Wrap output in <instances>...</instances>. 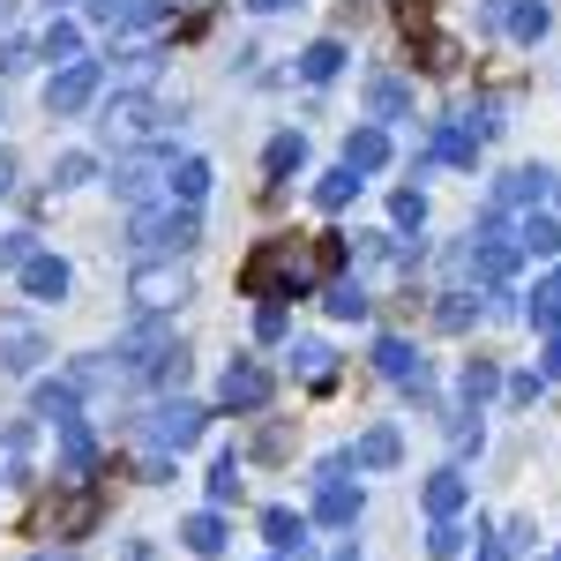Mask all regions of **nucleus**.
I'll use <instances>...</instances> for the list:
<instances>
[{
    "mask_svg": "<svg viewBox=\"0 0 561 561\" xmlns=\"http://www.w3.org/2000/svg\"><path fill=\"white\" fill-rule=\"evenodd\" d=\"M314 277H322V262H314V240H300V232L262 240L255 255L240 262V293H248V300H262V307L307 300V293H314Z\"/></svg>",
    "mask_w": 561,
    "mask_h": 561,
    "instance_id": "f257e3e1",
    "label": "nucleus"
},
{
    "mask_svg": "<svg viewBox=\"0 0 561 561\" xmlns=\"http://www.w3.org/2000/svg\"><path fill=\"white\" fill-rule=\"evenodd\" d=\"M121 367L142 375V382H187V352H180V337L158 314H142L128 337H121Z\"/></svg>",
    "mask_w": 561,
    "mask_h": 561,
    "instance_id": "f03ea898",
    "label": "nucleus"
},
{
    "mask_svg": "<svg viewBox=\"0 0 561 561\" xmlns=\"http://www.w3.org/2000/svg\"><path fill=\"white\" fill-rule=\"evenodd\" d=\"M173 165H180L173 150H142V158H128L121 180H113V187H121V203H128V210H150V203L173 187Z\"/></svg>",
    "mask_w": 561,
    "mask_h": 561,
    "instance_id": "7ed1b4c3",
    "label": "nucleus"
},
{
    "mask_svg": "<svg viewBox=\"0 0 561 561\" xmlns=\"http://www.w3.org/2000/svg\"><path fill=\"white\" fill-rule=\"evenodd\" d=\"M195 203H165V210H135V248H195Z\"/></svg>",
    "mask_w": 561,
    "mask_h": 561,
    "instance_id": "20e7f679",
    "label": "nucleus"
},
{
    "mask_svg": "<svg viewBox=\"0 0 561 561\" xmlns=\"http://www.w3.org/2000/svg\"><path fill=\"white\" fill-rule=\"evenodd\" d=\"M128 300L142 307V314H165V307L187 300V270H180V262H142L128 277Z\"/></svg>",
    "mask_w": 561,
    "mask_h": 561,
    "instance_id": "39448f33",
    "label": "nucleus"
},
{
    "mask_svg": "<svg viewBox=\"0 0 561 561\" xmlns=\"http://www.w3.org/2000/svg\"><path fill=\"white\" fill-rule=\"evenodd\" d=\"M105 517V494H98V486H68V494H53V502H45V531H60V539H83L90 524Z\"/></svg>",
    "mask_w": 561,
    "mask_h": 561,
    "instance_id": "423d86ee",
    "label": "nucleus"
},
{
    "mask_svg": "<svg viewBox=\"0 0 561 561\" xmlns=\"http://www.w3.org/2000/svg\"><path fill=\"white\" fill-rule=\"evenodd\" d=\"M105 135H113V142H150V135H158V98H150V90H121V98L105 105Z\"/></svg>",
    "mask_w": 561,
    "mask_h": 561,
    "instance_id": "0eeeda50",
    "label": "nucleus"
},
{
    "mask_svg": "<svg viewBox=\"0 0 561 561\" xmlns=\"http://www.w3.org/2000/svg\"><path fill=\"white\" fill-rule=\"evenodd\" d=\"M90 98H98V60H68V68L45 83V113H60V121H68V113H83Z\"/></svg>",
    "mask_w": 561,
    "mask_h": 561,
    "instance_id": "6e6552de",
    "label": "nucleus"
},
{
    "mask_svg": "<svg viewBox=\"0 0 561 561\" xmlns=\"http://www.w3.org/2000/svg\"><path fill=\"white\" fill-rule=\"evenodd\" d=\"M142 434H150V442L173 457V449H187V442L203 434V404H187V397H180V404H158V412L142 420Z\"/></svg>",
    "mask_w": 561,
    "mask_h": 561,
    "instance_id": "1a4fd4ad",
    "label": "nucleus"
},
{
    "mask_svg": "<svg viewBox=\"0 0 561 561\" xmlns=\"http://www.w3.org/2000/svg\"><path fill=\"white\" fill-rule=\"evenodd\" d=\"M472 270L486 277V285H502V277L517 270V240L502 232V210H494L486 225H479V240H472Z\"/></svg>",
    "mask_w": 561,
    "mask_h": 561,
    "instance_id": "9d476101",
    "label": "nucleus"
},
{
    "mask_svg": "<svg viewBox=\"0 0 561 561\" xmlns=\"http://www.w3.org/2000/svg\"><path fill=\"white\" fill-rule=\"evenodd\" d=\"M217 397H225V412H262V404H270V367H255V359H232Z\"/></svg>",
    "mask_w": 561,
    "mask_h": 561,
    "instance_id": "9b49d317",
    "label": "nucleus"
},
{
    "mask_svg": "<svg viewBox=\"0 0 561 561\" xmlns=\"http://www.w3.org/2000/svg\"><path fill=\"white\" fill-rule=\"evenodd\" d=\"M38 359H45V337L23 314H0V367H8V375H31Z\"/></svg>",
    "mask_w": 561,
    "mask_h": 561,
    "instance_id": "f8f14e48",
    "label": "nucleus"
},
{
    "mask_svg": "<svg viewBox=\"0 0 561 561\" xmlns=\"http://www.w3.org/2000/svg\"><path fill=\"white\" fill-rule=\"evenodd\" d=\"M90 15L113 31V38H142L158 23V0H90Z\"/></svg>",
    "mask_w": 561,
    "mask_h": 561,
    "instance_id": "ddd939ff",
    "label": "nucleus"
},
{
    "mask_svg": "<svg viewBox=\"0 0 561 561\" xmlns=\"http://www.w3.org/2000/svg\"><path fill=\"white\" fill-rule=\"evenodd\" d=\"M375 375H389V382H404V389H427V359L404 345V337H382L375 345Z\"/></svg>",
    "mask_w": 561,
    "mask_h": 561,
    "instance_id": "4468645a",
    "label": "nucleus"
},
{
    "mask_svg": "<svg viewBox=\"0 0 561 561\" xmlns=\"http://www.w3.org/2000/svg\"><path fill=\"white\" fill-rule=\"evenodd\" d=\"M314 524H337V531L359 524V486H352V479H322V486H314Z\"/></svg>",
    "mask_w": 561,
    "mask_h": 561,
    "instance_id": "2eb2a0df",
    "label": "nucleus"
},
{
    "mask_svg": "<svg viewBox=\"0 0 561 561\" xmlns=\"http://www.w3.org/2000/svg\"><path fill=\"white\" fill-rule=\"evenodd\" d=\"M23 293H31V300H68V262L60 255H31L23 262Z\"/></svg>",
    "mask_w": 561,
    "mask_h": 561,
    "instance_id": "dca6fc26",
    "label": "nucleus"
},
{
    "mask_svg": "<svg viewBox=\"0 0 561 561\" xmlns=\"http://www.w3.org/2000/svg\"><path fill=\"white\" fill-rule=\"evenodd\" d=\"M547 195V173L539 165H517V173H502V187H494V210H531Z\"/></svg>",
    "mask_w": 561,
    "mask_h": 561,
    "instance_id": "f3484780",
    "label": "nucleus"
},
{
    "mask_svg": "<svg viewBox=\"0 0 561 561\" xmlns=\"http://www.w3.org/2000/svg\"><path fill=\"white\" fill-rule=\"evenodd\" d=\"M345 165L352 173H382L389 165V135L382 128H352L345 135Z\"/></svg>",
    "mask_w": 561,
    "mask_h": 561,
    "instance_id": "a211bd4d",
    "label": "nucleus"
},
{
    "mask_svg": "<svg viewBox=\"0 0 561 561\" xmlns=\"http://www.w3.org/2000/svg\"><path fill=\"white\" fill-rule=\"evenodd\" d=\"M434 158L442 165H479V128L472 121H449V128L434 135Z\"/></svg>",
    "mask_w": 561,
    "mask_h": 561,
    "instance_id": "6ab92c4d",
    "label": "nucleus"
},
{
    "mask_svg": "<svg viewBox=\"0 0 561 561\" xmlns=\"http://www.w3.org/2000/svg\"><path fill=\"white\" fill-rule=\"evenodd\" d=\"M517 255H531V262L561 255V225H554V217H539V210H531V217L517 225Z\"/></svg>",
    "mask_w": 561,
    "mask_h": 561,
    "instance_id": "aec40b11",
    "label": "nucleus"
},
{
    "mask_svg": "<svg viewBox=\"0 0 561 561\" xmlns=\"http://www.w3.org/2000/svg\"><path fill=\"white\" fill-rule=\"evenodd\" d=\"M38 60H60V68H68V60H83V31H76L68 15H53V31L38 38Z\"/></svg>",
    "mask_w": 561,
    "mask_h": 561,
    "instance_id": "412c9836",
    "label": "nucleus"
},
{
    "mask_svg": "<svg viewBox=\"0 0 561 561\" xmlns=\"http://www.w3.org/2000/svg\"><path fill=\"white\" fill-rule=\"evenodd\" d=\"M397 457H404V442H397V427H367V434H359V465H367V472H389Z\"/></svg>",
    "mask_w": 561,
    "mask_h": 561,
    "instance_id": "4be33fe9",
    "label": "nucleus"
},
{
    "mask_svg": "<svg viewBox=\"0 0 561 561\" xmlns=\"http://www.w3.org/2000/svg\"><path fill=\"white\" fill-rule=\"evenodd\" d=\"M547 23H554V8H547V0H510V31H517L524 45L547 38Z\"/></svg>",
    "mask_w": 561,
    "mask_h": 561,
    "instance_id": "5701e85b",
    "label": "nucleus"
},
{
    "mask_svg": "<svg viewBox=\"0 0 561 561\" xmlns=\"http://www.w3.org/2000/svg\"><path fill=\"white\" fill-rule=\"evenodd\" d=\"M465 510V472H434L427 479V517H457Z\"/></svg>",
    "mask_w": 561,
    "mask_h": 561,
    "instance_id": "b1692460",
    "label": "nucleus"
},
{
    "mask_svg": "<svg viewBox=\"0 0 561 561\" xmlns=\"http://www.w3.org/2000/svg\"><path fill=\"white\" fill-rule=\"evenodd\" d=\"M293 375H307V382H330V375H337V352L314 345V337H300V345H293Z\"/></svg>",
    "mask_w": 561,
    "mask_h": 561,
    "instance_id": "393cba45",
    "label": "nucleus"
},
{
    "mask_svg": "<svg viewBox=\"0 0 561 561\" xmlns=\"http://www.w3.org/2000/svg\"><path fill=\"white\" fill-rule=\"evenodd\" d=\"M180 539H187V554H217V547H225V517H217V510H203V517L180 524Z\"/></svg>",
    "mask_w": 561,
    "mask_h": 561,
    "instance_id": "a878e982",
    "label": "nucleus"
},
{
    "mask_svg": "<svg viewBox=\"0 0 561 561\" xmlns=\"http://www.w3.org/2000/svg\"><path fill=\"white\" fill-rule=\"evenodd\" d=\"M322 307H330L337 322H359V314H367V293H359V277H330V293H322Z\"/></svg>",
    "mask_w": 561,
    "mask_h": 561,
    "instance_id": "bb28decb",
    "label": "nucleus"
},
{
    "mask_svg": "<svg viewBox=\"0 0 561 561\" xmlns=\"http://www.w3.org/2000/svg\"><path fill=\"white\" fill-rule=\"evenodd\" d=\"M337 68H345V45H337V38H322V45H307V53H300V76H307V83H330Z\"/></svg>",
    "mask_w": 561,
    "mask_h": 561,
    "instance_id": "cd10ccee",
    "label": "nucleus"
},
{
    "mask_svg": "<svg viewBox=\"0 0 561 561\" xmlns=\"http://www.w3.org/2000/svg\"><path fill=\"white\" fill-rule=\"evenodd\" d=\"M262 165H270V180H293V173H300V165H307V135H277Z\"/></svg>",
    "mask_w": 561,
    "mask_h": 561,
    "instance_id": "c85d7f7f",
    "label": "nucleus"
},
{
    "mask_svg": "<svg viewBox=\"0 0 561 561\" xmlns=\"http://www.w3.org/2000/svg\"><path fill=\"white\" fill-rule=\"evenodd\" d=\"M210 195V165L203 158H180L173 165V203H203Z\"/></svg>",
    "mask_w": 561,
    "mask_h": 561,
    "instance_id": "c756f323",
    "label": "nucleus"
},
{
    "mask_svg": "<svg viewBox=\"0 0 561 561\" xmlns=\"http://www.w3.org/2000/svg\"><path fill=\"white\" fill-rule=\"evenodd\" d=\"M352 195H359V173H352V165H337V173L314 180V203H322V210H345Z\"/></svg>",
    "mask_w": 561,
    "mask_h": 561,
    "instance_id": "7c9ffc66",
    "label": "nucleus"
},
{
    "mask_svg": "<svg viewBox=\"0 0 561 561\" xmlns=\"http://www.w3.org/2000/svg\"><path fill=\"white\" fill-rule=\"evenodd\" d=\"M38 420H83L76 382H38Z\"/></svg>",
    "mask_w": 561,
    "mask_h": 561,
    "instance_id": "2f4dec72",
    "label": "nucleus"
},
{
    "mask_svg": "<svg viewBox=\"0 0 561 561\" xmlns=\"http://www.w3.org/2000/svg\"><path fill=\"white\" fill-rule=\"evenodd\" d=\"M524 314H531V330H561V277H547V285L531 293V307H524Z\"/></svg>",
    "mask_w": 561,
    "mask_h": 561,
    "instance_id": "473e14b6",
    "label": "nucleus"
},
{
    "mask_svg": "<svg viewBox=\"0 0 561 561\" xmlns=\"http://www.w3.org/2000/svg\"><path fill=\"white\" fill-rule=\"evenodd\" d=\"M389 217H397V232H420V225H427V195H420V187H397V195H389Z\"/></svg>",
    "mask_w": 561,
    "mask_h": 561,
    "instance_id": "72a5a7b5",
    "label": "nucleus"
},
{
    "mask_svg": "<svg viewBox=\"0 0 561 561\" xmlns=\"http://www.w3.org/2000/svg\"><path fill=\"white\" fill-rule=\"evenodd\" d=\"M60 457H68V472H90V427L83 420H60Z\"/></svg>",
    "mask_w": 561,
    "mask_h": 561,
    "instance_id": "f704fd0d",
    "label": "nucleus"
},
{
    "mask_svg": "<svg viewBox=\"0 0 561 561\" xmlns=\"http://www.w3.org/2000/svg\"><path fill=\"white\" fill-rule=\"evenodd\" d=\"M90 173H98V158H90V150H60V158H53V180H60V187H83Z\"/></svg>",
    "mask_w": 561,
    "mask_h": 561,
    "instance_id": "c9c22d12",
    "label": "nucleus"
},
{
    "mask_svg": "<svg viewBox=\"0 0 561 561\" xmlns=\"http://www.w3.org/2000/svg\"><path fill=\"white\" fill-rule=\"evenodd\" d=\"M397 23H404V38L420 45L434 31V0H397Z\"/></svg>",
    "mask_w": 561,
    "mask_h": 561,
    "instance_id": "e433bc0d",
    "label": "nucleus"
},
{
    "mask_svg": "<svg viewBox=\"0 0 561 561\" xmlns=\"http://www.w3.org/2000/svg\"><path fill=\"white\" fill-rule=\"evenodd\" d=\"M427 554H434V561H457V554H465V531H457L449 517H434V531H427Z\"/></svg>",
    "mask_w": 561,
    "mask_h": 561,
    "instance_id": "4c0bfd02",
    "label": "nucleus"
},
{
    "mask_svg": "<svg viewBox=\"0 0 561 561\" xmlns=\"http://www.w3.org/2000/svg\"><path fill=\"white\" fill-rule=\"evenodd\" d=\"M420 53H427V68H434V76H449V68L465 60V53H457V38H442V31H427V38H420Z\"/></svg>",
    "mask_w": 561,
    "mask_h": 561,
    "instance_id": "58836bf2",
    "label": "nucleus"
},
{
    "mask_svg": "<svg viewBox=\"0 0 561 561\" xmlns=\"http://www.w3.org/2000/svg\"><path fill=\"white\" fill-rule=\"evenodd\" d=\"M367 105H375L382 121H397V113H404V83H397V76H375V90H367Z\"/></svg>",
    "mask_w": 561,
    "mask_h": 561,
    "instance_id": "ea45409f",
    "label": "nucleus"
},
{
    "mask_svg": "<svg viewBox=\"0 0 561 561\" xmlns=\"http://www.w3.org/2000/svg\"><path fill=\"white\" fill-rule=\"evenodd\" d=\"M494 389H502V375H494V359H472V367H465V397H472V404H486Z\"/></svg>",
    "mask_w": 561,
    "mask_h": 561,
    "instance_id": "a19ab883",
    "label": "nucleus"
},
{
    "mask_svg": "<svg viewBox=\"0 0 561 561\" xmlns=\"http://www.w3.org/2000/svg\"><path fill=\"white\" fill-rule=\"evenodd\" d=\"M262 539H270V547H300V517H293V510H270V517H262Z\"/></svg>",
    "mask_w": 561,
    "mask_h": 561,
    "instance_id": "79ce46f5",
    "label": "nucleus"
},
{
    "mask_svg": "<svg viewBox=\"0 0 561 561\" xmlns=\"http://www.w3.org/2000/svg\"><path fill=\"white\" fill-rule=\"evenodd\" d=\"M210 494H217V502L240 494V457H217V465H210Z\"/></svg>",
    "mask_w": 561,
    "mask_h": 561,
    "instance_id": "37998d69",
    "label": "nucleus"
},
{
    "mask_svg": "<svg viewBox=\"0 0 561 561\" xmlns=\"http://www.w3.org/2000/svg\"><path fill=\"white\" fill-rule=\"evenodd\" d=\"M31 60H38V45H31V38H8V45H0V68H8V76H15V68H31Z\"/></svg>",
    "mask_w": 561,
    "mask_h": 561,
    "instance_id": "c03bdc74",
    "label": "nucleus"
},
{
    "mask_svg": "<svg viewBox=\"0 0 561 561\" xmlns=\"http://www.w3.org/2000/svg\"><path fill=\"white\" fill-rule=\"evenodd\" d=\"M255 337H285V307H262V314H255Z\"/></svg>",
    "mask_w": 561,
    "mask_h": 561,
    "instance_id": "a18cd8bd",
    "label": "nucleus"
},
{
    "mask_svg": "<svg viewBox=\"0 0 561 561\" xmlns=\"http://www.w3.org/2000/svg\"><path fill=\"white\" fill-rule=\"evenodd\" d=\"M539 375H547V382H561V337L547 352H539Z\"/></svg>",
    "mask_w": 561,
    "mask_h": 561,
    "instance_id": "49530a36",
    "label": "nucleus"
},
{
    "mask_svg": "<svg viewBox=\"0 0 561 561\" xmlns=\"http://www.w3.org/2000/svg\"><path fill=\"white\" fill-rule=\"evenodd\" d=\"M15 187V150H0V195Z\"/></svg>",
    "mask_w": 561,
    "mask_h": 561,
    "instance_id": "de8ad7c7",
    "label": "nucleus"
},
{
    "mask_svg": "<svg viewBox=\"0 0 561 561\" xmlns=\"http://www.w3.org/2000/svg\"><path fill=\"white\" fill-rule=\"evenodd\" d=\"M248 8H262V15H285V8H293V0H248Z\"/></svg>",
    "mask_w": 561,
    "mask_h": 561,
    "instance_id": "09e8293b",
    "label": "nucleus"
},
{
    "mask_svg": "<svg viewBox=\"0 0 561 561\" xmlns=\"http://www.w3.org/2000/svg\"><path fill=\"white\" fill-rule=\"evenodd\" d=\"M8 23H15V0H0V31H8Z\"/></svg>",
    "mask_w": 561,
    "mask_h": 561,
    "instance_id": "8fccbe9b",
    "label": "nucleus"
},
{
    "mask_svg": "<svg viewBox=\"0 0 561 561\" xmlns=\"http://www.w3.org/2000/svg\"><path fill=\"white\" fill-rule=\"evenodd\" d=\"M158 8H195V0H158Z\"/></svg>",
    "mask_w": 561,
    "mask_h": 561,
    "instance_id": "3c124183",
    "label": "nucleus"
},
{
    "mask_svg": "<svg viewBox=\"0 0 561 561\" xmlns=\"http://www.w3.org/2000/svg\"><path fill=\"white\" fill-rule=\"evenodd\" d=\"M31 561H68V554H31Z\"/></svg>",
    "mask_w": 561,
    "mask_h": 561,
    "instance_id": "603ef678",
    "label": "nucleus"
},
{
    "mask_svg": "<svg viewBox=\"0 0 561 561\" xmlns=\"http://www.w3.org/2000/svg\"><path fill=\"white\" fill-rule=\"evenodd\" d=\"M554 203H561V180H554Z\"/></svg>",
    "mask_w": 561,
    "mask_h": 561,
    "instance_id": "864d4df0",
    "label": "nucleus"
}]
</instances>
